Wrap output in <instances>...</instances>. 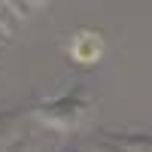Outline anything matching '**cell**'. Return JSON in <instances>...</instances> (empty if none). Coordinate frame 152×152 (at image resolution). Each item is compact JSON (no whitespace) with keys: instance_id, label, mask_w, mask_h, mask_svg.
<instances>
[{"instance_id":"cell-1","label":"cell","mask_w":152,"mask_h":152,"mask_svg":"<svg viewBox=\"0 0 152 152\" xmlns=\"http://www.w3.org/2000/svg\"><path fill=\"white\" fill-rule=\"evenodd\" d=\"M73 55L79 58V61H94L100 55V40H97V34H79L73 40Z\"/></svg>"}]
</instances>
